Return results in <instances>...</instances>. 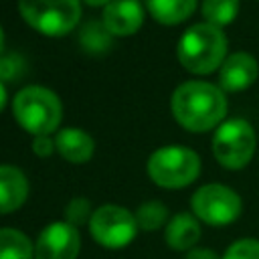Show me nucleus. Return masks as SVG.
<instances>
[{"instance_id": "nucleus-25", "label": "nucleus", "mask_w": 259, "mask_h": 259, "mask_svg": "<svg viewBox=\"0 0 259 259\" xmlns=\"http://www.w3.org/2000/svg\"><path fill=\"white\" fill-rule=\"evenodd\" d=\"M2 42H4V32H2V28H0V53H2Z\"/></svg>"}, {"instance_id": "nucleus-13", "label": "nucleus", "mask_w": 259, "mask_h": 259, "mask_svg": "<svg viewBox=\"0 0 259 259\" xmlns=\"http://www.w3.org/2000/svg\"><path fill=\"white\" fill-rule=\"evenodd\" d=\"M55 148L69 162H85L93 154V140L89 138V134L69 127L57 134Z\"/></svg>"}, {"instance_id": "nucleus-4", "label": "nucleus", "mask_w": 259, "mask_h": 259, "mask_svg": "<svg viewBox=\"0 0 259 259\" xmlns=\"http://www.w3.org/2000/svg\"><path fill=\"white\" fill-rule=\"evenodd\" d=\"M200 160L196 152L182 146H166L156 150L148 160L150 178L164 188H182L196 180Z\"/></svg>"}, {"instance_id": "nucleus-12", "label": "nucleus", "mask_w": 259, "mask_h": 259, "mask_svg": "<svg viewBox=\"0 0 259 259\" xmlns=\"http://www.w3.org/2000/svg\"><path fill=\"white\" fill-rule=\"evenodd\" d=\"M28 182L14 166H0V214L12 212L26 200Z\"/></svg>"}, {"instance_id": "nucleus-1", "label": "nucleus", "mask_w": 259, "mask_h": 259, "mask_svg": "<svg viewBox=\"0 0 259 259\" xmlns=\"http://www.w3.org/2000/svg\"><path fill=\"white\" fill-rule=\"evenodd\" d=\"M172 113L176 121L190 132H206L227 113L223 89L204 81H186L172 95Z\"/></svg>"}, {"instance_id": "nucleus-18", "label": "nucleus", "mask_w": 259, "mask_h": 259, "mask_svg": "<svg viewBox=\"0 0 259 259\" xmlns=\"http://www.w3.org/2000/svg\"><path fill=\"white\" fill-rule=\"evenodd\" d=\"M166 219H168V208L158 200L144 202L136 212L138 227H142L146 231H154V229L162 227L166 223Z\"/></svg>"}, {"instance_id": "nucleus-3", "label": "nucleus", "mask_w": 259, "mask_h": 259, "mask_svg": "<svg viewBox=\"0 0 259 259\" xmlns=\"http://www.w3.org/2000/svg\"><path fill=\"white\" fill-rule=\"evenodd\" d=\"M14 115L18 123L34 134V136H49L57 130L61 121V101L59 97L45 87L32 85L22 89L12 103Z\"/></svg>"}, {"instance_id": "nucleus-15", "label": "nucleus", "mask_w": 259, "mask_h": 259, "mask_svg": "<svg viewBox=\"0 0 259 259\" xmlns=\"http://www.w3.org/2000/svg\"><path fill=\"white\" fill-rule=\"evenodd\" d=\"M146 6L158 22L178 24L194 12L196 0H146Z\"/></svg>"}, {"instance_id": "nucleus-6", "label": "nucleus", "mask_w": 259, "mask_h": 259, "mask_svg": "<svg viewBox=\"0 0 259 259\" xmlns=\"http://www.w3.org/2000/svg\"><path fill=\"white\" fill-rule=\"evenodd\" d=\"M212 152L225 168L239 170L247 166L255 152V130L241 117L223 121L214 132Z\"/></svg>"}, {"instance_id": "nucleus-20", "label": "nucleus", "mask_w": 259, "mask_h": 259, "mask_svg": "<svg viewBox=\"0 0 259 259\" xmlns=\"http://www.w3.org/2000/svg\"><path fill=\"white\" fill-rule=\"evenodd\" d=\"M65 217H67V223L69 225H81L85 223L89 217H91V208H89V202L85 198H73L67 208H65Z\"/></svg>"}, {"instance_id": "nucleus-14", "label": "nucleus", "mask_w": 259, "mask_h": 259, "mask_svg": "<svg viewBox=\"0 0 259 259\" xmlns=\"http://www.w3.org/2000/svg\"><path fill=\"white\" fill-rule=\"evenodd\" d=\"M200 237V225L198 221L188 214V212H180L176 214L168 227H166V243L176 249V251H188L194 247V243Z\"/></svg>"}, {"instance_id": "nucleus-9", "label": "nucleus", "mask_w": 259, "mask_h": 259, "mask_svg": "<svg viewBox=\"0 0 259 259\" xmlns=\"http://www.w3.org/2000/svg\"><path fill=\"white\" fill-rule=\"evenodd\" d=\"M79 233L69 223L49 225L36 241L34 257L36 259H75L79 253Z\"/></svg>"}, {"instance_id": "nucleus-2", "label": "nucleus", "mask_w": 259, "mask_h": 259, "mask_svg": "<svg viewBox=\"0 0 259 259\" xmlns=\"http://www.w3.org/2000/svg\"><path fill=\"white\" fill-rule=\"evenodd\" d=\"M176 53L180 65L186 71L196 75H206L225 63L227 36L219 26L200 22L190 26L180 36Z\"/></svg>"}, {"instance_id": "nucleus-11", "label": "nucleus", "mask_w": 259, "mask_h": 259, "mask_svg": "<svg viewBox=\"0 0 259 259\" xmlns=\"http://www.w3.org/2000/svg\"><path fill=\"white\" fill-rule=\"evenodd\" d=\"M144 20V10L138 0H113L103 10V24L111 34H134Z\"/></svg>"}, {"instance_id": "nucleus-22", "label": "nucleus", "mask_w": 259, "mask_h": 259, "mask_svg": "<svg viewBox=\"0 0 259 259\" xmlns=\"http://www.w3.org/2000/svg\"><path fill=\"white\" fill-rule=\"evenodd\" d=\"M186 259H219V257H217V253L212 249L202 247V249H190Z\"/></svg>"}, {"instance_id": "nucleus-10", "label": "nucleus", "mask_w": 259, "mask_h": 259, "mask_svg": "<svg viewBox=\"0 0 259 259\" xmlns=\"http://www.w3.org/2000/svg\"><path fill=\"white\" fill-rule=\"evenodd\" d=\"M257 73H259V65L253 55L233 53L221 65L219 81L225 91L237 93V91H245L249 85H253V81L257 79Z\"/></svg>"}, {"instance_id": "nucleus-17", "label": "nucleus", "mask_w": 259, "mask_h": 259, "mask_svg": "<svg viewBox=\"0 0 259 259\" xmlns=\"http://www.w3.org/2000/svg\"><path fill=\"white\" fill-rule=\"evenodd\" d=\"M239 12V0H202V16L212 26H227Z\"/></svg>"}, {"instance_id": "nucleus-23", "label": "nucleus", "mask_w": 259, "mask_h": 259, "mask_svg": "<svg viewBox=\"0 0 259 259\" xmlns=\"http://www.w3.org/2000/svg\"><path fill=\"white\" fill-rule=\"evenodd\" d=\"M4 103H6V89H4V85L0 81V111L4 109Z\"/></svg>"}, {"instance_id": "nucleus-19", "label": "nucleus", "mask_w": 259, "mask_h": 259, "mask_svg": "<svg viewBox=\"0 0 259 259\" xmlns=\"http://www.w3.org/2000/svg\"><path fill=\"white\" fill-rule=\"evenodd\" d=\"M223 259H259V241L241 239L235 241L223 255Z\"/></svg>"}, {"instance_id": "nucleus-16", "label": "nucleus", "mask_w": 259, "mask_h": 259, "mask_svg": "<svg viewBox=\"0 0 259 259\" xmlns=\"http://www.w3.org/2000/svg\"><path fill=\"white\" fill-rule=\"evenodd\" d=\"M0 259H32L28 237L16 229H0Z\"/></svg>"}, {"instance_id": "nucleus-24", "label": "nucleus", "mask_w": 259, "mask_h": 259, "mask_svg": "<svg viewBox=\"0 0 259 259\" xmlns=\"http://www.w3.org/2000/svg\"><path fill=\"white\" fill-rule=\"evenodd\" d=\"M87 4H93V6H97V4H109V2H113V0H85Z\"/></svg>"}, {"instance_id": "nucleus-21", "label": "nucleus", "mask_w": 259, "mask_h": 259, "mask_svg": "<svg viewBox=\"0 0 259 259\" xmlns=\"http://www.w3.org/2000/svg\"><path fill=\"white\" fill-rule=\"evenodd\" d=\"M32 150L38 154V156H49L53 152V142L49 136H36L34 142H32Z\"/></svg>"}, {"instance_id": "nucleus-5", "label": "nucleus", "mask_w": 259, "mask_h": 259, "mask_svg": "<svg viewBox=\"0 0 259 259\" xmlns=\"http://www.w3.org/2000/svg\"><path fill=\"white\" fill-rule=\"evenodd\" d=\"M22 18L42 34L61 36L81 18L79 0H18Z\"/></svg>"}, {"instance_id": "nucleus-7", "label": "nucleus", "mask_w": 259, "mask_h": 259, "mask_svg": "<svg viewBox=\"0 0 259 259\" xmlns=\"http://www.w3.org/2000/svg\"><path fill=\"white\" fill-rule=\"evenodd\" d=\"M194 214L212 227H223L241 214V198L235 190L223 184H206L200 186L192 196Z\"/></svg>"}, {"instance_id": "nucleus-8", "label": "nucleus", "mask_w": 259, "mask_h": 259, "mask_svg": "<svg viewBox=\"0 0 259 259\" xmlns=\"http://www.w3.org/2000/svg\"><path fill=\"white\" fill-rule=\"evenodd\" d=\"M89 229L97 243L109 249H117L136 237L138 221L130 210L115 204H105L91 214Z\"/></svg>"}]
</instances>
